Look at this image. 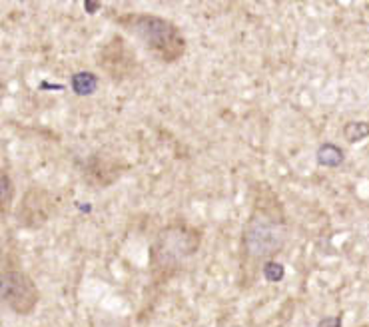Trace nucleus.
Listing matches in <instances>:
<instances>
[{"label":"nucleus","mask_w":369,"mask_h":327,"mask_svg":"<svg viewBox=\"0 0 369 327\" xmlns=\"http://www.w3.org/2000/svg\"><path fill=\"white\" fill-rule=\"evenodd\" d=\"M0 186H2V194H0V204H2V212L9 210V205L12 204V198H14V184L11 182V178L6 172H2L0 178Z\"/></svg>","instance_id":"nucleus-10"},{"label":"nucleus","mask_w":369,"mask_h":327,"mask_svg":"<svg viewBox=\"0 0 369 327\" xmlns=\"http://www.w3.org/2000/svg\"><path fill=\"white\" fill-rule=\"evenodd\" d=\"M318 158H319V162L326 164V166H338V164L343 160V154H341L339 148H336V146H329L328 144V146L319 148Z\"/></svg>","instance_id":"nucleus-8"},{"label":"nucleus","mask_w":369,"mask_h":327,"mask_svg":"<svg viewBox=\"0 0 369 327\" xmlns=\"http://www.w3.org/2000/svg\"><path fill=\"white\" fill-rule=\"evenodd\" d=\"M2 301L16 316H31L38 306V287L14 257H4L2 264Z\"/></svg>","instance_id":"nucleus-4"},{"label":"nucleus","mask_w":369,"mask_h":327,"mask_svg":"<svg viewBox=\"0 0 369 327\" xmlns=\"http://www.w3.org/2000/svg\"><path fill=\"white\" fill-rule=\"evenodd\" d=\"M72 86H74V92L78 96H88V94H92L96 90L98 80L90 72H80L72 78Z\"/></svg>","instance_id":"nucleus-7"},{"label":"nucleus","mask_w":369,"mask_h":327,"mask_svg":"<svg viewBox=\"0 0 369 327\" xmlns=\"http://www.w3.org/2000/svg\"><path fill=\"white\" fill-rule=\"evenodd\" d=\"M359 327H369V326H359Z\"/></svg>","instance_id":"nucleus-12"},{"label":"nucleus","mask_w":369,"mask_h":327,"mask_svg":"<svg viewBox=\"0 0 369 327\" xmlns=\"http://www.w3.org/2000/svg\"><path fill=\"white\" fill-rule=\"evenodd\" d=\"M120 22L126 31L132 32L134 36L162 62L172 64L184 56V34L174 22L164 16L142 12V14H126Z\"/></svg>","instance_id":"nucleus-2"},{"label":"nucleus","mask_w":369,"mask_h":327,"mask_svg":"<svg viewBox=\"0 0 369 327\" xmlns=\"http://www.w3.org/2000/svg\"><path fill=\"white\" fill-rule=\"evenodd\" d=\"M202 245V232L188 224H170L156 235L150 256L160 272H174L192 259Z\"/></svg>","instance_id":"nucleus-3"},{"label":"nucleus","mask_w":369,"mask_h":327,"mask_svg":"<svg viewBox=\"0 0 369 327\" xmlns=\"http://www.w3.org/2000/svg\"><path fill=\"white\" fill-rule=\"evenodd\" d=\"M52 208H54V204H52L50 195L46 194L44 190H31L22 198L16 218H18V222L22 225L36 227V225H42L50 218Z\"/></svg>","instance_id":"nucleus-5"},{"label":"nucleus","mask_w":369,"mask_h":327,"mask_svg":"<svg viewBox=\"0 0 369 327\" xmlns=\"http://www.w3.org/2000/svg\"><path fill=\"white\" fill-rule=\"evenodd\" d=\"M346 138L348 142H359L365 136H369V124L368 122H351L346 126Z\"/></svg>","instance_id":"nucleus-9"},{"label":"nucleus","mask_w":369,"mask_h":327,"mask_svg":"<svg viewBox=\"0 0 369 327\" xmlns=\"http://www.w3.org/2000/svg\"><path fill=\"white\" fill-rule=\"evenodd\" d=\"M116 41H118V50H116V54H114L112 46L108 44V46L104 48L106 58H102V64H100V66H102L106 72H110L112 76L118 74L116 68H122V76H126V68H128L130 64H134V56L132 52L128 50V46H126L120 38H116Z\"/></svg>","instance_id":"nucleus-6"},{"label":"nucleus","mask_w":369,"mask_h":327,"mask_svg":"<svg viewBox=\"0 0 369 327\" xmlns=\"http://www.w3.org/2000/svg\"><path fill=\"white\" fill-rule=\"evenodd\" d=\"M287 240L284 210L272 192L257 200L244 227V252L250 259L262 262L277 256Z\"/></svg>","instance_id":"nucleus-1"},{"label":"nucleus","mask_w":369,"mask_h":327,"mask_svg":"<svg viewBox=\"0 0 369 327\" xmlns=\"http://www.w3.org/2000/svg\"><path fill=\"white\" fill-rule=\"evenodd\" d=\"M284 276V267L276 264V262H267L266 266V277L267 279H272V282H277V279H282Z\"/></svg>","instance_id":"nucleus-11"}]
</instances>
